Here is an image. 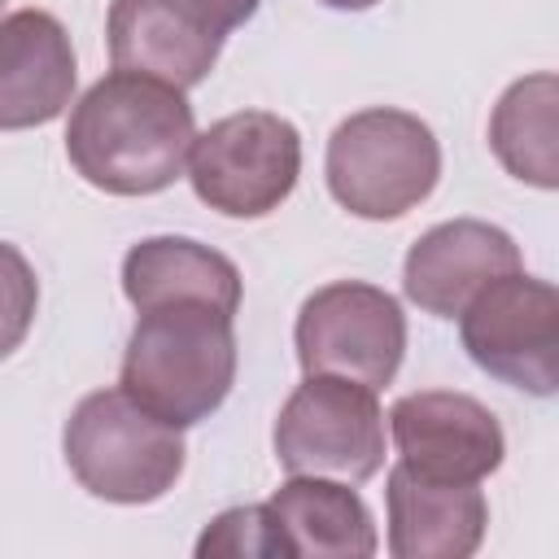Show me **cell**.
I'll return each instance as SVG.
<instances>
[{
	"label": "cell",
	"instance_id": "obj_8",
	"mask_svg": "<svg viewBox=\"0 0 559 559\" xmlns=\"http://www.w3.org/2000/svg\"><path fill=\"white\" fill-rule=\"evenodd\" d=\"M467 358L493 380L550 397L559 384V293L555 284L511 271L485 284L459 314Z\"/></svg>",
	"mask_w": 559,
	"mask_h": 559
},
{
	"label": "cell",
	"instance_id": "obj_1",
	"mask_svg": "<svg viewBox=\"0 0 559 559\" xmlns=\"http://www.w3.org/2000/svg\"><path fill=\"white\" fill-rule=\"evenodd\" d=\"M197 118L183 87L153 74L114 70L96 79L70 109V166L100 192L153 197L166 192L188 162Z\"/></svg>",
	"mask_w": 559,
	"mask_h": 559
},
{
	"label": "cell",
	"instance_id": "obj_19",
	"mask_svg": "<svg viewBox=\"0 0 559 559\" xmlns=\"http://www.w3.org/2000/svg\"><path fill=\"white\" fill-rule=\"evenodd\" d=\"M179 22H188L201 35L223 39L227 31L245 26L258 13V0H162Z\"/></svg>",
	"mask_w": 559,
	"mask_h": 559
},
{
	"label": "cell",
	"instance_id": "obj_3",
	"mask_svg": "<svg viewBox=\"0 0 559 559\" xmlns=\"http://www.w3.org/2000/svg\"><path fill=\"white\" fill-rule=\"evenodd\" d=\"M328 192L367 223L411 214L441 179V144L419 114L376 105L349 114L328 140Z\"/></svg>",
	"mask_w": 559,
	"mask_h": 559
},
{
	"label": "cell",
	"instance_id": "obj_4",
	"mask_svg": "<svg viewBox=\"0 0 559 559\" xmlns=\"http://www.w3.org/2000/svg\"><path fill=\"white\" fill-rule=\"evenodd\" d=\"M61 450L74 480L92 498L122 507L157 502L162 493H170L188 454L183 432L144 411L122 389L87 393L66 419Z\"/></svg>",
	"mask_w": 559,
	"mask_h": 559
},
{
	"label": "cell",
	"instance_id": "obj_5",
	"mask_svg": "<svg viewBox=\"0 0 559 559\" xmlns=\"http://www.w3.org/2000/svg\"><path fill=\"white\" fill-rule=\"evenodd\" d=\"M192 192L227 218L280 210L301 175V135L271 109H240L210 122L188 148Z\"/></svg>",
	"mask_w": 559,
	"mask_h": 559
},
{
	"label": "cell",
	"instance_id": "obj_21",
	"mask_svg": "<svg viewBox=\"0 0 559 559\" xmlns=\"http://www.w3.org/2000/svg\"><path fill=\"white\" fill-rule=\"evenodd\" d=\"M0 9H4V0H0Z\"/></svg>",
	"mask_w": 559,
	"mask_h": 559
},
{
	"label": "cell",
	"instance_id": "obj_20",
	"mask_svg": "<svg viewBox=\"0 0 559 559\" xmlns=\"http://www.w3.org/2000/svg\"><path fill=\"white\" fill-rule=\"evenodd\" d=\"M319 4H328V9H345V13H358V9H371V4H380V0H319Z\"/></svg>",
	"mask_w": 559,
	"mask_h": 559
},
{
	"label": "cell",
	"instance_id": "obj_2",
	"mask_svg": "<svg viewBox=\"0 0 559 559\" xmlns=\"http://www.w3.org/2000/svg\"><path fill=\"white\" fill-rule=\"evenodd\" d=\"M236 384V328L231 314L205 301H166L140 310L127 354L122 393L157 419L188 428L210 419Z\"/></svg>",
	"mask_w": 559,
	"mask_h": 559
},
{
	"label": "cell",
	"instance_id": "obj_11",
	"mask_svg": "<svg viewBox=\"0 0 559 559\" xmlns=\"http://www.w3.org/2000/svg\"><path fill=\"white\" fill-rule=\"evenodd\" d=\"M74 48L48 9H17L0 17V131L44 127L66 114L74 96Z\"/></svg>",
	"mask_w": 559,
	"mask_h": 559
},
{
	"label": "cell",
	"instance_id": "obj_7",
	"mask_svg": "<svg viewBox=\"0 0 559 559\" xmlns=\"http://www.w3.org/2000/svg\"><path fill=\"white\" fill-rule=\"evenodd\" d=\"M293 345L306 376H345L384 389L406 354V314L393 293L362 280H336L301 301Z\"/></svg>",
	"mask_w": 559,
	"mask_h": 559
},
{
	"label": "cell",
	"instance_id": "obj_18",
	"mask_svg": "<svg viewBox=\"0 0 559 559\" xmlns=\"http://www.w3.org/2000/svg\"><path fill=\"white\" fill-rule=\"evenodd\" d=\"M35 310H39V280L31 262L0 240V358H9L26 341Z\"/></svg>",
	"mask_w": 559,
	"mask_h": 559
},
{
	"label": "cell",
	"instance_id": "obj_6",
	"mask_svg": "<svg viewBox=\"0 0 559 559\" xmlns=\"http://www.w3.org/2000/svg\"><path fill=\"white\" fill-rule=\"evenodd\" d=\"M271 441L288 476L362 485L384 467V411L358 380L306 376L280 406Z\"/></svg>",
	"mask_w": 559,
	"mask_h": 559
},
{
	"label": "cell",
	"instance_id": "obj_15",
	"mask_svg": "<svg viewBox=\"0 0 559 559\" xmlns=\"http://www.w3.org/2000/svg\"><path fill=\"white\" fill-rule=\"evenodd\" d=\"M105 35L114 70L153 74L175 87H197L223 52V39L192 31L162 0H114Z\"/></svg>",
	"mask_w": 559,
	"mask_h": 559
},
{
	"label": "cell",
	"instance_id": "obj_16",
	"mask_svg": "<svg viewBox=\"0 0 559 559\" xmlns=\"http://www.w3.org/2000/svg\"><path fill=\"white\" fill-rule=\"evenodd\" d=\"M555 74H528L515 79L502 100L493 105L489 118V148L507 166V175L533 183V188H555L559 166H555Z\"/></svg>",
	"mask_w": 559,
	"mask_h": 559
},
{
	"label": "cell",
	"instance_id": "obj_17",
	"mask_svg": "<svg viewBox=\"0 0 559 559\" xmlns=\"http://www.w3.org/2000/svg\"><path fill=\"white\" fill-rule=\"evenodd\" d=\"M197 555H227V559H288V542L280 533V520L266 502L258 507H231L205 524L197 537Z\"/></svg>",
	"mask_w": 559,
	"mask_h": 559
},
{
	"label": "cell",
	"instance_id": "obj_14",
	"mask_svg": "<svg viewBox=\"0 0 559 559\" xmlns=\"http://www.w3.org/2000/svg\"><path fill=\"white\" fill-rule=\"evenodd\" d=\"M288 559H367L376 555V520L367 502L332 476H288L271 502Z\"/></svg>",
	"mask_w": 559,
	"mask_h": 559
},
{
	"label": "cell",
	"instance_id": "obj_10",
	"mask_svg": "<svg viewBox=\"0 0 559 559\" xmlns=\"http://www.w3.org/2000/svg\"><path fill=\"white\" fill-rule=\"evenodd\" d=\"M511 271H520V245L502 227L480 218H450L428 227L406 249L402 293L437 319H459L485 284Z\"/></svg>",
	"mask_w": 559,
	"mask_h": 559
},
{
	"label": "cell",
	"instance_id": "obj_12",
	"mask_svg": "<svg viewBox=\"0 0 559 559\" xmlns=\"http://www.w3.org/2000/svg\"><path fill=\"white\" fill-rule=\"evenodd\" d=\"M389 555L393 559H467L489 528V502L480 485H437L389 467Z\"/></svg>",
	"mask_w": 559,
	"mask_h": 559
},
{
	"label": "cell",
	"instance_id": "obj_13",
	"mask_svg": "<svg viewBox=\"0 0 559 559\" xmlns=\"http://www.w3.org/2000/svg\"><path fill=\"white\" fill-rule=\"evenodd\" d=\"M122 293L135 310L166 301H205L236 319L240 271L218 249L188 236H148L122 258Z\"/></svg>",
	"mask_w": 559,
	"mask_h": 559
},
{
	"label": "cell",
	"instance_id": "obj_9",
	"mask_svg": "<svg viewBox=\"0 0 559 559\" xmlns=\"http://www.w3.org/2000/svg\"><path fill=\"white\" fill-rule=\"evenodd\" d=\"M389 432L397 445V463L437 485H480L502 467L507 437L498 415L472 393L454 389H419L393 402Z\"/></svg>",
	"mask_w": 559,
	"mask_h": 559
}]
</instances>
